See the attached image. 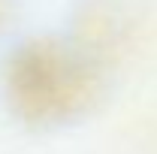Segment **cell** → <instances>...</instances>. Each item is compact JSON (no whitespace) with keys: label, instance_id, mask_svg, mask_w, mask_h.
<instances>
[{"label":"cell","instance_id":"6da1fadb","mask_svg":"<svg viewBox=\"0 0 157 154\" xmlns=\"http://www.w3.org/2000/svg\"><path fill=\"white\" fill-rule=\"evenodd\" d=\"M0 18H3V0H0Z\"/></svg>","mask_w":157,"mask_h":154}]
</instances>
